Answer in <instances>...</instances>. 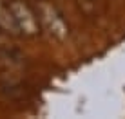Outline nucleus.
Segmentation results:
<instances>
[{"mask_svg": "<svg viewBox=\"0 0 125 119\" xmlns=\"http://www.w3.org/2000/svg\"><path fill=\"white\" fill-rule=\"evenodd\" d=\"M36 16H38V22H40L42 29L47 31L53 38H56V40H65L69 36V25H67L65 20H63L62 13L54 6H51V4H47V2H40Z\"/></svg>", "mask_w": 125, "mask_h": 119, "instance_id": "1", "label": "nucleus"}, {"mask_svg": "<svg viewBox=\"0 0 125 119\" xmlns=\"http://www.w3.org/2000/svg\"><path fill=\"white\" fill-rule=\"evenodd\" d=\"M11 13L15 16V22L18 25L20 34L24 36H34L38 34V29H40V22H38V16L24 0H11L9 2Z\"/></svg>", "mask_w": 125, "mask_h": 119, "instance_id": "2", "label": "nucleus"}, {"mask_svg": "<svg viewBox=\"0 0 125 119\" xmlns=\"http://www.w3.org/2000/svg\"><path fill=\"white\" fill-rule=\"evenodd\" d=\"M0 31H4L6 34H11V36L20 34L18 25L15 22V16L11 13L9 4L2 2V0H0Z\"/></svg>", "mask_w": 125, "mask_h": 119, "instance_id": "3", "label": "nucleus"}, {"mask_svg": "<svg viewBox=\"0 0 125 119\" xmlns=\"http://www.w3.org/2000/svg\"><path fill=\"white\" fill-rule=\"evenodd\" d=\"M105 4H107V0H76L78 9L83 13V15H87V16L96 15Z\"/></svg>", "mask_w": 125, "mask_h": 119, "instance_id": "4", "label": "nucleus"}]
</instances>
